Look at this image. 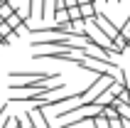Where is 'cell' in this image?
<instances>
[{"instance_id": "cell-15", "label": "cell", "mask_w": 130, "mask_h": 128, "mask_svg": "<svg viewBox=\"0 0 130 128\" xmlns=\"http://www.w3.org/2000/svg\"><path fill=\"white\" fill-rule=\"evenodd\" d=\"M0 3H7V0H0Z\"/></svg>"}, {"instance_id": "cell-16", "label": "cell", "mask_w": 130, "mask_h": 128, "mask_svg": "<svg viewBox=\"0 0 130 128\" xmlns=\"http://www.w3.org/2000/svg\"><path fill=\"white\" fill-rule=\"evenodd\" d=\"M116 3H123V0H116Z\"/></svg>"}, {"instance_id": "cell-3", "label": "cell", "mask_w": 130, "mask_h": 128, "mask_svg": "<svg viewBox=\"0 0 130 128\" xmlns=\"http://www.w3.org/2000/svg\"><path fill=\"white\" fill-rule=\"evenodd\" d=\"M35 59H57V62H69L76 64L79 54L71 49H47V52H35Z\"/></svg>"}, {"instance_id": "cell-1", "label": "cell", "mask_w": 130, "mask_h": 128, "mask_svg": "<svg viewBox=\"0 0 130 128\" xmlns=\"http://www.w3.org/2000/svg\"><path fill=\"white\" fill-rule=\"evenodd\" d=\"M118 81V76H113V74H103V76H96L93 84H88L84 91H81V104H93L98 96H101L103 91H108L110 86Z\"/></svg>"}, {"instance_id": "cell-10", "label": "cell", "mask_w": 130, "mask_h": 128, "mask_svg": "<svg viewBox=\"0 0 130 128\" xmlns=\"http://www.w3.org/2000/svg\"><path fill=\"white\" fill-rule=\"evenodd\" d=\"M52 7H54V12H61V10H66V3H64V0H54Z\"/></svg>"}, {"instance_id": "cell-6", "label": "cell", "mask_w": 130, "mask_h": 128, "mask_svg": "<svg viewBox=\"0 0 130 128\" xmlns=\"http://www.w3.org/2000/svg\"><path fill=\"white\" fill-rule=\"evenodd\" d=\"M15 12H17V7H15L12 3H10V0H7V3H0V17H3V20L12 17Z\"/></svg>"}, {"instance_id": "cell-7", "label": "cell", "mask_w": 130, "mask_h": 128, "mask_svg": "<svg viewBox=\"0 0 130 128\" xmlns=\"http://www.w3.org/2000/svg\"><path fill=\"white\" fill-rule=\"evenodd\" d=\"M101 113L106 116V118H110V121H113V118H120V113H118V108L113 106V104H108V106H103V108H101Z\"/></svg>"}, {"instance_id": "cell-5", "label": "cell", "mask_w": 130, "mask_h": 128, "mask_svg": "<svg viewBox=\"0 0 130 128\" xmlns=\"http://www.w3.org/2000/svg\"><path fill=\"white\" fill-rule=\"evenodd\" d=\"M29 113H32L35 128H52L49 118H47V113H44V108H37V106H32V108H29Z\"/></svg>"}, {"instance_id": "cell-11", "label": "cell", "mask_w": 130, "mask_h": 128, "mask_svg": "<svg viewBox=\"0 0 130 128\" xmlns=\"http://www.w3.org/2000/svg\"><path fill=\"white\" fill-rule=\"evenodd\" d=\"M66 3V10H69V7H79V0H64Z\"/></svg>"}, {"instance_id": "cell-4", "label": "cell", "mask_w": 130, "mask_h": 128, "mask_svg": "<svg viewBox=\"0 0 130 128\" xmlns=\"http://www.w3.org/2000/svg\"><path fill=\"white\" fill-rule=\"evenodd\" d=\"M93 25H96L98 30H101V32H103L106 37H108L110 42H113V40H116V37L120 35V27H116V25H113V20H110V17H106L103 12H98V17L93 20Z\"/></svg>"}, {"instance_id": "cell-14", "label": "cell", "mask_w": 130, "mask_h": 128, "mask_svg": "<svg viewBox=\"0 0 130 128\" xmlns=\"http://www.w3.org/2000/svg\"><path fill=\"white\" fill-rule=\"evenodd\" d=\"M128 49H130V40H128Z\"/></svg>"}, {"instance_id": "cell-9", "label": "cell", "mask_w": 130, "mask_h": 128, "mask_svg": "<svg viewBox=\"0 0 130 128\" xmlns=\"http://www.w3.org/2000/svg\"><path fill=\"white\" fill-rule=\"evenodd\" d=\"M120 35L125 37V40H130V15L125 17V22H123V27H120Z\"/></svg>"}, {"instance_id": "cell-2", "label": "cell", "mask_w": 130, "mask_h": 128, "mask_svg": "<svg viewBox=\"0 0 130 128\" xmlns=\"http://www.w3.org/2000/svg\"><path fill=\"white\" fill-rule=\"evenodd\" d=\"M76 67H79V69L93 71L96 76H103V74L118 76V71H120V67H118L116 62H103V59H96V57H79L76 59Z\"/></svg>"}, {"instance_id": "cell-13", "label": "cell", "mask_w": 130, "mask_h": 128, "mask_svg": "<svg viewBox=\"0 0 130 128\" xmlns=\"http://www.w3.org/2000/svg\"><path fill=\"white\" fill-rule=\"evenodd\" d=\"M86 3H96V0H79V5H86Z\"/></svg>"}, {"instance_id": "cell-17", "label": "cell", "mask_w": 130, "mask_h": 128, "mask_svg": "<svg viewBox=\"0 0 130 128\" xmlns=\"http://www.w3.org/2000/svg\"><path fill=\"white\" fill-rule=\"evenodd\" d=\"M84 128H86V126H84Z\"/></svg>"}, {"instance_id": "cell-8", "label": "cell", "mask_w": 130, "mask_h": 128, "mask_svg": "<svg viewBox=\"0 0 130 128\" xmlns=\"http://www.w3.org/2000/svg\"><path fill=\"white\" fill-rule=\"evenodd\" d=\"M69 20H71V22L84 20V15H81V7H69Z\"/></svg>"}, {"instance_id": "cell-12", "label": "cell", "mask_w": 130, "mask_h": 128, "mask_svg": "<svg viewBox=\"0 0 130 128\" xmlns=\"http://www.w3.org/2000/svg\"><path fill=\"white\" fill-rule=\"evenodd\" d=\"M5 106H7V104H3V101H0V118L5 116Z\"/></svg>"}]
</instances>
